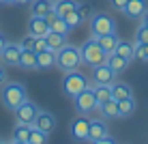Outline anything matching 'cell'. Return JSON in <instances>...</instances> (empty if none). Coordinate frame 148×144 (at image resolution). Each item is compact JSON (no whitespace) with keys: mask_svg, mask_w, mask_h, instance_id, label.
<instances>
[{"mask_svg":"<svg viewBox=\"0 0 148 144\" xmlns=\"http://www.w3.org/2000/svg\"><path fill=\"white\" fill-rule=\"evenodd\" d=\"M45 140H47V133H43V131H39L37 127H32L26 142L28 144H45Z\"/></svg>","mask_w":148,"mask_h":144,"instance_id":"obj_29","label":"cell"},{"mask_svg":"<svg viewBox=\"0 0 148 144\" xmlns=\"http://www.w3.org/2000/svg\"><path fill=\"white\" fill-rule=\"evenodd\" d=\"M73 103H75V110L79 112V114H90V112H95L97 107H99V103H97L95 99V90L92 86H86L82 92H77V95L73 97Z\"/></svg>","mask_w":148,"mask_h":144,"instance_id":"obj_5","label":"cell"},{"mask_svg":"<svg viewBox=\"0 0 148 144\" xmlns=\"http://www.w3.org/2000/svg\"><path fill=\"white\" fill-rule=\"evenodd\" d=\"M13 2H17V0H2V4H13Z\"/></svg>","mask_w":148,"mask_h":144,"instance_id":"obj_41","label":"cell"},{"mask_svg":"<svg viewBox=\"0 0 148 144\" xmlns=\"http://www.w3.org/2000/svg\"><path fill=\"white\" fill-rule=\"evenodd\" d=\"M92 80H95V84H110L112 86L116 82V73L103 63V65L92 67Z\"/></svg>","mask_w":148,"mask_h":144,"instance_id":"obj_9","label":"cell"},{"mask_svg":"<svg viewBox=\"0 0 148 144\" xmlns=\"http://www.w3.org/2000/svg\"><path fill=\"white\" fill-rule=\"evenodd\" d=\"M90 32H92L95 39L101 37V34L116 32V24L108 13H92V17H90Z\"/></svg>","mask_w":148,"mask_h":144,"instance_id":"obj_6","label":"cell"},{"mask_svg":"<svg viewBox=\"0 0 148 144\" xmlns=\"http://www.w3.org/2000/svg\"><path fill=\"white\" fill-rule=\"evenodd\" d=\"M54 65H56V52H52V50L37 52V69H52Z\"/></svg>","mask_w":148,"mask_h":144,"instance_id":"obj_18","label":"cell"},{"mask_svg":"<svg viewBox=\"0 0 148 144\" xmlns=\"http://www.w3.org/2000/svg\"><path fill=\"white\" fill-rule=\"evenodd\" d=\"M30 129H32V125H28V123H17L13 129V140H28L30 136Z\"/></svg>","mask_w":148,"mask_h":144,"instance_id":"obj_28","label":"cell"},{"mask_svg":"<svg viewBox=\"0 0 148 144\" xmlns=\"http://www.w3.org/2000/svg\"><path fill=\"white\" fill-rule=\"evenodd\" d=\"M90 144H116L112 138H101V140H95V142H90Z\"/></svg>","mask_w":148,"mask_h":144,"instance_id":"obj_37","label":"cell"},{"mask_svg":"<svg viewBox=\"0 0 148 144\" xmlns=\"http://www.w3.org/2000/svg\"><path fill=\"white\" fill-rule=\"evenodd\" d=\"M114 54H120V56H125V58L133 60V54H135V43L118 39V43H116V50H114Z\"/></svg>","mask_w":148,"mask_h":144,"instance_id":"obj_25","label":"cell"},{"mask_svg":"<svg viewBox=\"0 0 148 144\" xmlns=\"http://www.w3.org/2000/svg\"><path fill=\"white\" fill-rule=\"evenodd\" d=\"M19 54H22V48L15 43H7L0 52V60L2 65H9V67H17L19 65Z\"/></svg>","mask_w":148,"mask_h":144,"instance_id":"obj_10","label":"cell"},{"mask_svg":"<svg viewBox=\"0 0 148 144\" xmlns=\"http://www.w3.org/2000/svg\"><path fill=\"white\" fill-rule=\"evenodd\" d=\"M0 4H2V0H0Z\"/></svg>","mask_w":148,"mask_h":144,"instance_id":"obj_46","label":"cell"},{"mask_svg":"<svg viewBox=\"0 0 148 144\" xmlns=\"http://www.w3.org/2000/svg\"><path fill=\"white\" fill-rule=\"evenodd\" d=\"M79 52H82V63H86V65H90V67L103 65V63H105V58H108V54L101 50L99 41H97L95 37L86 41V43L79 48Z\"/></svg>","mask_w":148,"mask_h":144,"instance_id":"obj_3","label":"cell"},{"mask_svg":"<svg viewBox=\"0 0 148 144\" xmlns=\"http://www.w3.org/2000/svg\"><path fill=\"white\" fill-rule=\"evenodd\" d=\"M34 52H43V50H47V39L45 37H37L34 39Z\"/></svg>","mask_w":148,"mask_h":144,"instance_id":"obj_35","label":"cell"},{"mask_svg":"<svg viewBox=\"0 0 148 144\" xmlns=\"http://www.w3.org/2000/svg\"><path fill=\"white\" fill-rule=\"evenodd\" d=\"M62 86H64V92H67L69 97H75L77 92H82L86 86H90V84H88V78L75 69V71H67V73H64Z\"/></svg>","mask_w":148,"mask_h":144,"instance_id":"obj_4","label":"cell"},{"mask_svg":"<svg viewBox=\"0 0 148 144\" xmlns=\"http://www.w3.org/2000/svg\"><path fill=\"white\" fill-rule=\"evenodd\" d=\"M99 114L103 116V118H116L118 116V101L116 99H108V101H103L99 107Z\"/></svg>","mask_w":148,"mask_h":144,"instance_id":"obj_21","label":"cell"},{"mask_svg":"<svg viewBox=\"0 0 148 144\" xmlns=\"http://www.w3.org/2000/svg\"><path fill=\"white\" fill-rule=\"evenodd\" d=\"M129 63H131V60L125 58V56H120V54H108V58H105V65H108L116 75H118V73H125L127 67H129Z\"/></svg>","mask_w":148,"mask_h":144,"instance_id":"obj_13","label":"cell"},{"mask_svg":"<svg viewBox=\"0 0 148 144\" xmlns=\"http://www.w3.org/2000/svg\"><path fill=\"white\" fill-rule=\"evenodd\" d=\"M11 144H28V142H24V140H13Z\"/></svg>","mask_w":148,"mask_h":144,"instance_id":"obj_42","label":"cell"},{"mask_svg":"<svg viewBox=\"0 0 148 144\" xmlns=\"http://www.w3.org/2000/svg\"><path fill=\"white\" fill-rule=\"evenodd\" d=\"M133 92H131L129 84H125V82H114L112 84V99L120 101V99H127V97H131Z\"/></svg>","mask_w":148,"mask_h":144,"instance_id":"obj_24","label":"cell"},{"mask_svg":"<svg viewBox=\"0 0 148 144\" xmlns=\"http://www.w3.org/2000/svg\"><path fill=\"white\" fill-rule=\"evenodd\" d=\"M110 2H112V7H114L116 11H125V7H127L129 0H110Z\"/></svg>","mask_w":148,"mask_h":144,"instance_id":"obj_36","label":"cell"},{"mask_svg":"<svg viewBox=\"0 0 148 144\" xmlns=\"http://www.w3.org/2000/svg\"><path fill=\"white\" fill-rule=\"evenodd\" d=\"M52 9H54L56 15L64 17L67 13H71V11H75V9H77V2H75V0H54V2H52Z\"/></svg>","mask_w":148,"mask_h":144,"instance_id":"obj_19","label":"cell"},{"mask_svg":"<svg viewBox=\"0 0 148 144\" xmlns=\"http://www.w3.org/2000/svg\"><path fill=\"white\" fill-rule=\"evenodd\" d=\"M28 32L34 34V37H45V34L49 32V26L47 22H45V17H37V15H32L28 22Z\"/></svg>","mask_w":148,"mask_h":144,"instance_id":"obj_14","label":"cell"},{"mask_svg":"<svg viewBox=\"0 0 148 144\" xmlns=\"http://www.w3.org/2000/svg\"><path fill=\"white\" fill-rule=\"evenodd\" d=\"M140 19H142V26H146V28H148V9H146V13L142 15Z\"/></svg>","mask_w":148,"mask_h":144,"instance_id":"obj_39","label":"cell"},{"mask_svg":"<svg viewBox=\"0 0 148 144\" xmlns=\"http://www.w3.org/2000/svg\"><path fill=\"white\" fill-rule=\"evenodd\" d=\"M75 11H77V15H79L82 22H84V19H90V17H92V7H90L88 2L77 4V9H75Z\"/></svg>","mask_w":148,"mask_h":144,"instance_id":"obj_32","label":"cell"},{"mask_svg":"<svg viewBox=\"0 0 148 144\" xmlns=\"http://www.w3.org/2000/svg\"><path fill=\"white\" fill-rule=\"evenodd\" d=\"M92 90H95V99L97 103H103V101L112 99V86L110 84H92Z\"/></svg>","mask_w":148,"mask_h":144,"instance_id":"obj_26","label":"cell"},{"mask_svg":"<svg viewBox=\"0 0 148 144\" xmlns=\"http://www.w3.org/2000/svg\"><path fill=\"white\" fill-rule=\"evenodd\" d=\"M32 127H37L39 131H43V133H52L54 129H56V116L52 114V112H41L39 110V114H37V118H34V123H32Z\"/></svg>","mask_w":148,"mask_h":144,"instance_id":"obj_8","label":"cell"},{"mask_svg":"<svg viewBox=\"0 0 148 144\" xmlns=\"http://www.w3.org/2000/svg\"><path fill=\"white\" fill-rule=\"evenodd\" d=\"M49 11H52V0H32L30 4V13L37 17H45Z\"/></svg>","mask_w":148,"mask_h":144,"instance_id":"obj_23","label":"cell"},{"mask_svg":"<svg viewBox=\"0 0 148 144\" xmlns=\"http://www.w3.org/2000/svg\"><path fill=\"white\" fill-rule=\"evenodd\" d=\"M45 22H47V26H49V30H52V32H60V34H67V32H69V28H67V24H64V19L60 17V15H56L54 9H52L47 15H45Z\"/></svg>","mask_w":148,"mask_h":144,"instance_id":"obj_15","label":"cell"},{"mask_svg":"<svg viewBox=\"0 0 148 144\" xmlns=\"http://www.w3.org/2000/svg\"><path fill=\"white\" fill-rule=\"evenodd\" d=\"M88 127H90V118H86L84 114H79L73 121V125H71V136H73L75 140H86V136H88Z\"/></svg>","mask_w":148,"mask_h":144,"instance_id":"obj_11","label":"cell"},{"mask_svg":"<svg viewBox=\"0 0 148 144\" xmlns=\"http://www.w3.org/2000/svg\"><path fill=\"white\" fill-rule=\"evenodd\" d=\"M34 39H37L34 34H28V37H24L22 43H19V48H22V50H32V48H34Z\"/></svg>","mask_w":148,"mask_h":144,"instance_id":"obj_34","label":"cell"},{"mask_svg":"<svg viewBox=\"0 0 148 144\" xmlns=\"http://www.w3.org/2000/svg\"><path fill=\"white\" fill-rule=\"evenodd\" d=\"M97 41H99L101 50H103L105 54H114L116 43H118V37H116V32H110V34H101V37H97Z\"/></svg>","mask_w":148,"mask_h":144,"instance_id":"obj_20","label":"cell"},{"mask_svg":"<svg viewBox=\"0 0 148 144\" xmlns=\"http://www.w3.org/2000/svg\"><path fill=\"white\" fill-rule=\"evenodd\" d=\"M56 67H60L64 73H67V71L79 69L82 67V52H79V48L67 43L60 52H56Z\"/></svg>","mask_w":148,"mask_h":144,"instance_id":"obj_1","label":"cell"},{"mask_svg":"<svg viewBox=\"0 0 148 144\" xmlns=\"http://www.w3.org/2000/svg\"><path fill=\"white\" fill-rule=\"evenodd\" d=\"M108 133H110V131H108L105 121H90L86 140H88V142H95V140H101V138H108Z\"/></svg>","mask_w":148,"mask_h":144,"instance_id":"obj_12","label":"cell"},{"mask_svg":"<svg viewBox=\"0 0 148 144\" xmlns=\"http://www.w3.org/2000/svg\"><path fill=\"white\" fill-rule=\"evenodd\" d=\"M133 58L142 60V63H148V43H135V54Z\"/></svg>","mask_w":148,"mask_h":144,"instance_id":"obj_31","label":"cell"},{"mask_svg":"<svg viewBox=\"0 0 148 144\" xmlns=\"http://www.w3.org/2000/svg\"><path fill=\"white\" fill-rule=\"evenodd\" d=\"M64 24H67V28L69 30H73V28H77L79 24H82V19H79V15H77V11H71V13H67L64 15Z\"/></svg>","mask_w":148,"mask_h":144,"instance_id":"obj_30","label":"cell"},{"mask_svg":"<svg viewBox=\"0 0 148 144\" xmlns=\"http://www.w3.org/2000/svg\"><path fill=\"white\" fill-rule=\"evenodd\" d=\"M15 118H17V123H28V125H32L34 118H37L39 114V107L37 103H32V101H24V103H19L17 107H15Z\"/></svg>","mask_w":148,"mask_h":144,"instance_id":"obj_7","label":"cell"},{"mask_svg":"<svg viewBox=\"0 0 148 144\" xmlns=\"http://www.w3.org/2000/svg\"><path fill=\"white\" fill-rule=\"evenodd\" d=\"M133 110H135V99H133V95L118 101V116H129V114H133Z\"/></svg>","mask_w":148,"mask_h":144,"instance_id":"obj_27","label":"cell"},{"mask_svg":"<svg viewBox=\"0 0 148 144\" xmlns=\"http://www.w3.org/2000/svg\"><path fill=\"white\" fill-rule=\"evenodd\" d=\"M45 39H47V50H52V52H60L67 45V34H60V32H52L49 30L45 34Z\"/></svg>","mask_w":148,"mask_h":144,"instance_id":"obj_17","label":"cell"},{"mask_svg":"<svg viewBox=\"0 0 148 144\" xmlns=\"http://www.w3.org/2000/svg\"><path fill=\"white\" fill-rule=\"evenodd\" d=\"M17 2H28V0H17Z\"/></svg>","mask_w":148,"mask_h":144,"instance_id":"obj_43","label":"cell"},{"mask_svg":"<svg viewBox=\"0 0 148 144\" xmlns=\"http://www.w3.org/2000/svg\"><path fill=\"white\" fill-rule=\"evenodd\" d=\"M135 43H148V28L142 26V24H140V28H137V32H135Z\"/></svg>","mask_w":148,"mask_h":144,"instance_id":"obj_33","label":"cell"},{"mask_svg":"<svg viewBox=\"0 0 148 144\" xmlns=\"http://www.w3.org/2000/svg\"><path fill=\"white\" fill-rule=\"evenodd\" d=\"M0 144H2V138H0Z\"/></svg>","mask_w":148,"mask_h":144,"instance_id":"obj_45","label":"cell"},{"mask_svg":"<svg viewBox=\"0 0 148 144\" xmlns=\"http://www.w3.org/2000/svg\"><path fill=\"white\" fill-rule=\"evenodd\" d=\"M2 144H11V142H2Z\"/></svg>","mask_w":148,"mask_h":144,"instance_id":"obj_44","label":"cell"},{"mask_svg":"<svg viewBox=\"0 0 148 144\" xmlns=\"http://www.w3.org/2000/svg\"><path fill=\"white\" fill-rule=\"evenodd\" d=\"M4 82H7V71H4L2 67H0V88L4 86Z\"/></svg>","mask_w":148,"mask_h":144,"instance_id":"obj_38","label":"cell"},{"mask_svg":"<svg viewBox=\"0 0 148 144\" xmlns=\"http://www.w3.org/2000/svg\"><path fill=\"white\" fill-rule=\"evenodd\" d=\"M17 67H22V69H37V52L34 50H22Z\"/></svg>","mask_w":148,"mask_h":144,"instance_id":"obj_22","label":"cell"},{"mask_svg":"<svg viewBox=\"0 0 148 144\" xmlns=\"http://www.w3.org/2000/svg\"><path fill=\"white\" fill-rule=\"evenodd\" d=\"M146 9H148L146 0H129L122 13H125L127 17H142V15L146 13Z\"/></svg>","mask_w":148,"mask_h":144,"instance_id":"obj_16","label":"cell"},{"mask_svg":"<svg viewBox=\"0 0 148 144\" xmlns=\"http://www.w3.org/2000/svg\"><path fill=\"white\" fill-rule=\"evenodd\" d=\"M0 99H2L4 107H9V110H15V107H17L19 103H24L28 97H26V88H24L19 82H9V84L4 82Z\"/></svg>","mask_w":148,"mask_h":144,"instance_id":"obj_2","label":"cell"},{"mask_svg":"<svg viewBox=\"0 0 148 144\" xmlns=\"http://www.w3.org/2000/svg\"><path fill=\"white\" fill-rule=\"evenodd\" d=\"M4 45H7V39H4L2 34H0V52H2V48H4Z\"/></svg>","mask_w":148,"mask_h":144,"instance_id":"obj_40","label":"cell"}]
</instances>
